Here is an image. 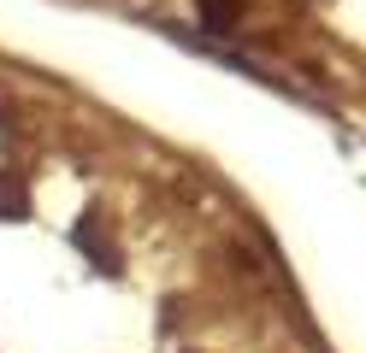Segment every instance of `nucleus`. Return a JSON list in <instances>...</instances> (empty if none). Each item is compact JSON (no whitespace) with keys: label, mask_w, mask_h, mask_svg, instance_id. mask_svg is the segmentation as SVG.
<instances>
[{"label":"nucleus","mask_w":366,"mask_h":353,"mask_svg":"<svg viewBox=\"0 0 366 353\" xmlns=\"http://www.w3.org/2000/svg\"><path fill=\"white\" fill-rule=\"evenodd\" d=\"M0 218H30V195L12 171H0Z\"/></svg>","instance_id":"obj_1"},{"label":"nucleus","mask_w":366,"mask_h":353,"mask_svg":"<svg viewBox=\"0 0 366 353\" xmlns=\"http://www.w3.org/2000/svg\"><path fill=\"white\" fill-rule=\"evenodd\" d=\"M237 12H242V0H201V24L207 30H237Z\"/></svg>","instance_id":"obj_2"}]
</instances>
